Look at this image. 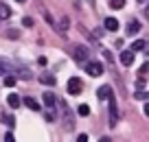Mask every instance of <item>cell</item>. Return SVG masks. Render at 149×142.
<instances>
[{
    "label": "cell",
    "mask_w": 149,
    "mask_h": 142,
    "mask_svg": "<svg viewBox=\"0 0 149 142\" xmlns=\"http://www.w3.org/2000/svg\"><path fill=\"white\" fill-rule=\"evenodd\" d=\"M59 112H61V120H64V127L66 129H72L74 127V118H72V112H70L68 103L59 101Z\"/></svg>",
    "instance_id": "6da1fadb"
},
{
    "label": "cell",
    "mask_w": 149,
    "mask_h": 142,
    "mask_svg": "<svg viewBox=\"0 0 149 142\" xmlns=\"http://www.w3.org/2000/svg\"><path fill=\"white\" fill-rule=\"evenodd\" d=\"M86 72L90 74V77H101L103 74V66L99 64V61H86Z\"/></svg>",
    "instance_id": "7a4b0ae2"
},
{
    "label": "cell",
    "mask_w": 149,
    "mask_h": 142,
    "mask_svg": "<svg viewBox=\"0 0 149 142\" xmlns=\"http://www.w3.org/2000/svg\"><path fill=\"white\" fill-rule=\"evenodd\" d=\"M72 57H74V61L86 64L88 61V48L86 46H72Z\"/></svg>",
    "instance_id": "3957f363"
},
{
    "label": "cell",
    "mask_w": 149,
    "mask_h": 142,
    "mask_svg": "<svg viewBox=\"0 0 149 142\" xmlns=\"http://www.w3.org/2000/svg\"><path fill=\"white\" fill-rule=\"evenodd\" d=\"M81 90H84V85H81V79L72 77V79L68 81V92L72 94V96H77V94H81Z\"/></svg>",
    "instance_id": "277c9868"
},
{
    "label": "cell",
    "mask_w": 149,
    "mask_h": 142,
    "mask_svg": "<svg viewBox=\"0 0 149 142\" xmlns=\"http://www.w3.org/2000/svg\"><path fill=\"white\" fill-rule=\"evenodd\" d=\"M110 96H114V90H112L110 85H101L97 90V98L99 101H105V98H110Z\"/></svg>",
    "instance_id": "5b68a950"
},
{
    "label": "cell",
    "mask_w": 149,
    "mask_h": 142,
    "mask_svg": "<svg viewBox=\"0 0 149 142\" xmlns=\"http://www.w3.org/2000/svg\"><path fill=\"white\" fill-rule=\"evenodd\" d=\"M110 127H114L118 120V112H116V103H114V96H110Z\"/></svg>",
    "instance_id": "8992f818"
},
{
    "label": "cell",
    "mask_w": 149,
    "mask_h": 142,
    "mask_svg": "<svg viewBox=\"0 0 149 142\" xmlns=\"http://www.w3.org/2000/svg\"><path fill=\"white\" fill-rule=\"evenodd\" d=\"M134 59H136L134 51H123L121 53V64L123 66H132V64H134Z\"/></svg>",
    "instance_id": "52a82bcc"
},
{
    "label": "cell",
    "mask_w": 149,
    "mask_h": 142,
    "mask_svg": "<svg viewBox=\"0 0 149 142\" xmlns=\"http://www.w3.org/2000/svg\"><path fill=\"white\" fill-rule=\"evenodd\" d=\"M103 26H105V31H118V20L116 18H105Z\"/></svg>",
    "instance_id": "ba28073f"
},
{
    "label": "cell",
    "mask_w": 149,
    "mask_h": 142,
    "mask_svg": "<svg viewBox=\"0 0 149 142\" xmlns=\"http://www.w3.org/2000/svg\"><path fill=\"white\" fill-rule=\"evenodd\" d=\"M140 31V22L138 20H130V24H127V35H136V33Z\"/></svg>",
    "instance_id": "9c48e42d"
},
{
    "label": "cell",
    "mask_w": 149,
    "mask_h": 142,
    "mask_svg": "<svg viewBox=\"0 0 149 142\" xmlns=\"http://www.w3.org/2000/svg\"><path fill=\"white\" fill-rule=\"evenodd\" d=\"M55 94H53V92H46V94H44V105L48 107V109H55Z\"/></svg>",
    "instance_id": "30bf717a"
},
{
    "label": "cell",
    "mask_w": 149,
    "mask_h": 142,
    "mask_svg": "<svg viewBox=\"0 0 149 142\" xmlns=\"http://www.w3.org/2000/svg\"><path fill=\"white\" fill-rule=\"evenodd\" d=\"M11 70H13V66H11L9 59H0V74L5 77V74H9Z\"/></svg>",
    "instance_id": "8fae6325"
},
{
    "label": "cell",
    "mask_w": 149,
    "mask_h": 142,
    "mask_svg": "<svg viewBox=\"0 0 149 142\" xmlns=\"http://www.w3.org/2000/svg\"><path fill=\"white\" fill-rule=\"evenodd\" d=\"M11 15H13V11H11L5 2H0V20H7V18H11Z\"/></svg>",
    "instance_id": "7c38bea8"
},
{
    "label": "cell",
    "mask_w": 149,
    "mask_h": 142,
    "mask_svg": "<svg viewBox=\"0 0 149 142\" xmlns=\"http://www.w3.org/2000/svg\"><path fill=\"white\" fill-rule=\"evenodd\" d=\"M18 85V77H13V74H5V87H15Z\"/></svg>",
    "instance_id": "4fadbf2b"
},
{
    "label": "cell",
    "mask_w": 149,
    "mask_h": 142,
    "mask_svg": "<svg viewBox=\"0 0 149 142\" xmlns=\"http://www.w3.org/2000/svg\"><path fill=\"white\" fill-rule=\"evenodd\" d=\"M40 81H42L44 85H55V77H53V74H48V72H42Z\"/></svg>",
    "instance_id": "5bb4252c"
},
{
    "label": "cell",
    "mask_w": 149,
    "mask_h": 142,
    "mask_svg": "<svg viewBox=\"0 0 149 142\" xmlns=\"http://www.w3.org/2000/svg\"><path fill=\"white\" fill-rule=\"evenodd\" d=\"M7 101H9V107H20V103H22V98L18 96V94H9V98H7Z\"/></svg>",
    "instance_id": "9a60e30c"
},
{
    "label": "cell",
    "mask_w": 149,
    "mask_h": 142,
    "mask_svg": "<svg viewBox=\"0 0 149 142\" xmlns=\"http://www.w3.org/2000/svg\"><path fill=\"white\" fill-rule=\"evenodd\" d=\"M145 46H147V42H145V39H136L134 44H132V51H134V53H138V51H145Z\"/></svg>",
    "instance_id": "2e32d148"
},
{
    "label": "cell",
    "mask_w": 149,
    "mask_h": 142,
    "mask_svg": "<svg viewBox=\"0 0 149 142\" xmlns=\"http://www.w3.org/2000/svg\"><path fill=\"white\" fill-rule=\"evenodd\" d=\"M24 103H26V107H29V109H33V112H40V103H37L35 98H24Z\"/></svg>",
    "instance_id": "e0dca14e"
},
{
    "label": "cell",
    "mask_w": 149,
    "mask_h": 142,
    "mask_svg": "<svg viewBox=\"0 0 149 142\" xmlns=\"http://www.w3.org/2000/svg\"><path fill=\"white\" fill-rule=\"evenodd\" d=\"M18 77H20V79H31L33 72H31L29 68H18Z\"/></svg>",
    "instance_id": "ac0fdd59"
},
{
    "label": "cell",
    "mask_w": 149,
    "mask_h": 142,
    "mask_svg": "<svg viewBox=\"0 0 149 142\" xmlns=\"http://www.w3.org/2000/svg\"><path fill=\"white\" fill-rule=\"evenodd\" d=\"M110 7L112 9H123V7H125V0H110Z\"/></svg>",
    "instance_id": "d6986e66"
},
{
    "label": "cell",
    "mask_w": 149,
    "mask_h": 142,
    "mask_svg": "<svg viewBox=\"0 0 149 142\" xmlns=\"http://www.w3.org/2000/svg\"><path fill=\"white\" fill-rule=\"evenodd\" d=\"M138 72H140V77H145V74L149 72V61H145V64L140 66V70H138Z\"/></svg>",
    "instance_id": "ffe728a7"
},
{
    "label": "cell",
    "mask_w": 149,
    "mask_h": 142,
    "mask_svg": "<svg viewBox=\"0 0 149 142\" xmlns=\"http://www.w3.org/2000/svg\"><path fill=\"white\" fill-rule=\"evenodd\" d=\"M66 28H68V18H64L59 22V33H66Z\"/></svg>",
    "instance_id": "44dd1931"
},
{
    "label": "cell",
    "mask_w": 149,
    "mask_h": 142,
    "mask_svg": "<svg viewBox=\"0 0 149 142\" xmlns=\"http://www.w3.org/2000/svg\"><path fill=\"white\" fill-rule=\"evenodd\" d=\"M79 114H81V116H88V114H90V107H88V105H79Z\"/></svg>",
    "instance_id": "7402d4cb"
},
{
    "label": "cell",
    "mask_w": 149,
    "mask_h": 142,
    "mask_svg": "<svg viewBox=\"0 0 149 142\" xmlns=\"http://www.w3.org/2000/svg\"><path fill=\"white\" fill-rule=\"evenodd\" d=\"M147 96H149V94H147V92H143V90H138V92H136V98H138V101H145Z\"/></svg>",
    "instance_id": "603a6c76"
},
{
    "label": "cell",
    "mask_w": 149,
    "mask_h": 142,
    "mask_svg": "<svg viewBox=\"0 0 149 142\" xmlns=\"http://www.w3.org/2000/svg\"><path fill=\"white\" fill-rule=\"evenodd\" d=\"M145 85H147V83H145V79L140 77L138 81H136V90H145Z\"/></svg>",
    "instance_id": "cb8c5ba5"
},
{
    "label": "cell",
    "mask_w": 149,
    "mask_h": 142,
    "mask_svg": "<svg viewBox=\"0 0 149 142\" xmlns=\"http://www.w3.org/2000/svg\"><path fill=\"white\" fill-rule=\"evenodd\" d=\"M5 123L9 125V127H13V125H15V120H13V116H5Z\"/></svg>",
    "instance_id": "d4e9b609"
},
{
    "label": "cell",
    "mask_w": 149,
    "mask_h": 142,
    "mask_svg": "<svg viewBox=\"0 0 149 142\" xmlns=\"http://www.w3.org/2000/svg\"><path fill=\"white\" fill-rule=\"evenodd\" d=\"M22 24L24 26H33V18H22Z\"/></svg>",
    "instance_id": "484cf974"
},
{
    "label": "cell",
    "mask_w": 149,
    "mask_h": 142,
    "mask_svg": "<svg viewBox=\"0 0 149 142\" xmlns=\"http://www.w3.org/2000/svg\"><path fill=\"white\" fill-rule=\"evenodd\" d=\"M77 142H88V136H86V133H79V136H77Z\"/></svg>",
    "instance_id": "4316f807"
},
{
    "label": "cell",
    "mask_w": 149,
    "mask_h": 142,
    "mask_svg": "<svg viewBox=\"0 0 149 142\" xmlns=\"http://www.w3.org/2000/svg\"><path fill=\"white\" fill-rule=\"evenodd\" d=\"M5 142H15V138H13V133H7V136H5Z\"/></svg>",
    "instance_id": "83f0119b"
},
{
    "label": "cell",
    "mask_w": 149,
    "mask_h": 142,
    "mask_svg": "<svg viewBox=\"0 0 149 142\" xmlns=\"http://www.w3.org/2000/svg\"><path fill=\"white\" fill-rule=\"evenodd\" d=\"M99 142H112V138H107V136H103V138H101V140H99Z\"/></svg>",
    "instance_id": "f1b7e54d"
},
{
    "label": "cell",
    "mask_w": 149,
    "mask_h": 142,
    "mask_svg": "<svg viewBox=\"0 0 149 142\" xmlns=\"http://www.w3.org/2000/svg\"><path fill=\"white\" fill-rule=\"evenodd\" d=\"M15 2H26V0H15Z\"/></svg>",
    "instance_id": "f546056e"
},
{
    "label": "cell",
    "mask_w": 149,
    "mask_h": 142,
    "mask_svg": "<svg viewBox=\"0 0 149 142\" xmlns=\"http://www.w3.org/2000/svg\"><path fill=\"white\" fill-rule=\"evenodd\" d=\"M138 2H145V0H138Z\"/></svg>",
    "instance_id": "4dcf8cb0"
}]
</instances>
